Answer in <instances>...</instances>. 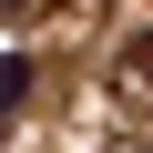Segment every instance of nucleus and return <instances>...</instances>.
<instances>
[{
  "mask_svg": "<svg viewBox=\"0 0 153 153\" xmlns=\"http://www.w3.org/2000/svg\"><path fill=\"white\" fill-rule=\"evenodd\" d=\"M123 102H153V41L123 51Z\"/></svg>",
  "mask_w": 153,
  "mask_h": 153,
  "instance_id": "f257e3e1",
  "label": "nucleus"
},
{
  "mask_svg": "<svg viewBox=\"0 0 153 153\" xmlns=\"http://www.w3.org/2000/svg\"><path fill=\"white\" fill-rule=\"evenodd\" d=\"M21 92H31V71H21V61H0V112H21Z\"/></svg>",
  "mask_w": 153,
  "mask_h": 153,
  "instance_id": "f03ea898",
  "label": "nucleus"
}]
</instances>
